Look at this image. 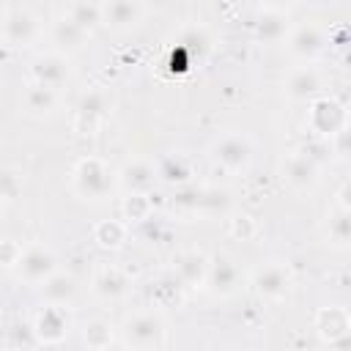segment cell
<instances>
[{
  "instance_id": "cell-1",
  "label": "cell",
  "mask_w": 351,
  "mask_h": 351,
  "mask_svg": "<svg viewBox=\"0 0 351 351\" xmlns=\"http://www.w3.org/2000/svg\"><path fill=\"white\" fill-rule=\"evenodd\" d=\"M71 192L88 203H104L115 189V170L101 156H82L71 167Z\"/></svg>"
},
{
  "instance_id": "cell-2",
  "label": "cell",
  "mask_w": 351,
  "mask_h": 351,
  "mask_svg": "<svg viewBox=\"0 0 351 351\" xmlns=\"http://www.w3.org/2000/svg\"><path fill=\"white\" fill-rule=\"evenodd\" d=\"M118 343L123 348H137V351L165 348L167 346V324H165L162 313H156V310L132 313L118 329Z\"/></svg>"
},
{
  "instance_id": "cell-3",
  "label": "cell",
  "mask_w": 351,
  "mask_h": 351,
  "mask_svg": "<svg viewBox=\"0 0 351 351\" xmlns=\"http://www.w3.org/2000/svg\"><path fill=\"white\" fill-rule=\"evenodd\" d=\"M252 156H255V143L244 132H225L208 145V159L230 176L247 173L252 165Z\"/></svg>"
},
{
  "instance_id": "cell-4",
  "label": "cell",
  "mask_w": 351,
  "mask_h": 351,
  "mask_svg": "<svg viewBox=\"0 0 351 351\" xmlns=\"http://www.w3.org/2000/svg\"><path fill=\"white\" fill-rule=\"evenodd\" d=\"M307 126L315 137L329 140L337 129L348 126V110L337 96L321 93V96L307 101Z\"/></svg>"
},
{
  "instance_id": "cell-5",
  "label": "cell",
  "mask_w": 351,
  "mask_h": 351,
  "mask_svg": "<svg viewBox=\"0 0 351 351\" xmlns=\"http://www.w3.org/2000/svg\"><path fill=\"white\" fill-rule=\"evenodd\" d=\"M282 41H285V49H288V55L293 60L315 63L329 47V33L324 27H318L315 22H302V25L288 27Z\"/></svg>"
},
{
  "instance_id": "cell-6",
  "label": "cell",
  "mask_w": 351,
  "mask_h": 351,
  "mask_svg": "<svg viewBox=\"0 0 351 351\" xmlns=\"http://www.w3.org/2000/svg\"><path fill=\"white\" fill-rule=\"evenodd\" d=\"M110 112H112V99L104 88L85 90L77 101V110H74V132L82 137L96 134L110 121Z\"/></svg>"
},
{
  "instance_id": "cell-7",
  "label": "cell",
  "mask_w": 351,
  "mask_h": 351,
  "mask_svg": "<svg viewBox=\"0 0 351 351\" xmlns=\"http://www.w3.org/2000/svg\"><path fill=\"white\" fill-rule=\"evenodd\" d=\"M55 269H58L55 250L49 244H44V241H33V244L22 247V255H19V261H16V266L11 271L25 285H41Z\"/></svg>"
},
{
  "instance_id": "cell-8",
  "label": "cell",
  "mask_w": 351,
  "mask_h": 351,
  "mask_svg": "<svg viewBox=\"0 0 351 351\" xmlns=\"http://www.w3.org/2000/svg\"><path fill=\"white\" fill-rule=\"evenodd\" d=\"M252 291L263 302H282L293 288V271L285 261H266L252 271Z\"/></svg>"
},
{
  "instance_id": "cell-9",
  "label": "cell",
  "mask_w": 351,
  "mask_h": 351,
  "mask_svg": "<svg viewBox=\"0 0 351 351\" xmlns=\"http://www.w3.org/2000/svg\"><path fill=\"white\" fill-rule=\"evenodd\" d=\"M313 329H315V335L324 346L343 348L351 340V313H348V307H343V304L318 307L315 318H313Z\"/></svg>"
},
{
  "instance_id": "cell-10",
  "label": "cell",
  "mask_w": 351,
  "mask_h": 351,
  "mask_svg": "<svg viewBox=\"0 0 351 351\" xmlns=\"http://www.w3.org/2000/svg\"><path fill=\"white\" fill-rule=\"evenodd\" d=\"M33 335L38 340V346H60L69 337L71 329V315L66 310V304H47L36 313V318L30 321Z\"/></svg>"
},
{
  "instance_id": "cell-11",
  "label": "cell",
  "mask_w": 351,
  "mask_h": 351,
  "mask_svg": "<svg viewBox=\"0 0 351 351\" xmlns=\"http://www.w3.org/2000/svg\"><path fill=\"white\" fill-rule=\"evenodd\" d=\"M41 36V22L30 8H8L0 22V38L5 47H27Z\"/></svg>"
},
{
  "instance_id": "cell-12",
  "label": "cell",
  "mask_w": 351,
  "mask_h": 351,
  "mask_svg": "<svg viewBox=\"0 0 351 351\" xmlns=\"http://www.w3.org/2000/svg\"><path fill=\"white\" fill-rule=\"evenodd\" d=\"M214 299H228L241 288V269L239 263L219 252L214 258H208V271H206V285H203Z\"/></svg>"
},
{
  "instance_id": "cell-13",
  "label": "cell",
  "mask_w": 351,
  "mask_h": 351,
  "mask_svg": "<svg viewBox=\"0 0 351 351\" xmlns=\"http://www.w3.org/2000/svg\"><path fill=\"white\" fill-rule=\"evenodd\" d=\"M30 80L38 82V85H47V88L60 90L71 80L69 55H63L58 49H47V52L33 55V60H30Z\"/></svg>"
},
{
  "instance_id": "cell-14",
  "label": "cell",
  "mask_w": 351,
  "mask_h": 351,
  "mask_svg": "<svg viewBox=\"0 0 351 351\" xmlns=\"http://www.w3.org/2000/svg\"><path fill=\"white\" fill-rule=\"evenodd\" d=\"M282 178H285V184L291 189H299V192L313 189L318 184V178H321V165L307 148L291 151L285 156V162H282Z\"/></svg>"
},
{
  "instance_id": "cell-15",
  "label": "cell",
  "mask_w": 351,
  "mask_h": 351,
  "mask_svg": "<svg viewBox=\"0 0 351 351\" xmlns=\"http://www.w3.org/2000/svg\"><path fill=\"white\" fill-rule=\"evenodd\" d=\"M101 8V25L112 33H129L134 30L145 16L143 0H99Z\"/></svg>"
},
{
  "instance_id": "cell-16",
  "label": "cell",
  "mask_w": 351,
  "mask_h": 351,
  "mask_svg": "<svg viewBox=\"0 0 351 351\" xmlns=\"http://www.w3.org/2000/svg\"><path fill=\"white\" fill-rule=\"evenodd\" d=\"M156 184H159L156 165L148 162V159L134 156V159L123 162V165L115 170V186L123 189V192H143V195H151Z\"/></svg>"
},
{
  "instance_id": "cell-17",
  "label": "cell",
  "mask_w": 351,
  "mask_h": 351,
  "mask_svg": "<svg viewBox=\"0 0 351 351\" xmlns=\"http://www.w3.org/2000/svg\"><path fill=\"white\" fill-rule=\"evenodd\" d=\"M282 90L291 101H310L324 93V77L313 63H299L285 74Z\"/></svg>"
},
{
  "instance_id": "cell-18",
  "label": "cell",
  "mask_w": 351,
  "mask_h": 351,
  "mask_svg": "<svg viewBox=\"0 0 351 351\" xmlns=\"http://www.w3.org/2000/svg\"><path fill=\"white\" fill-rule=\"evenodd\" d=\"M129 274L118 266V263H99L90 274V291L93 296H99L101 302H118L129 293Z\"/></svg>"
},
{
  "instance_id": "cell-19",
  "label": "cell",
  "mask_w": 351,
  "mask_h": 351,
  "mask_svg": "<svg viewBox=\"0 0 351 351\" xmlns=\"http://www.w3.org/2000/svg\"><path fill=\"white\" fill-rule=\"evenodd\" d=\"M170 271L176 274V280L186 288H203L206 285V271H208V255L203 250H181L173 255V266Z\"/></svg>"
},
{
  "instance_id": "cell-20",
  "label": "cell",
  "mask_w": 351,
  "mask_h": 351,
  "mask_svg": "<svg viewBox=\"0 0 351 351\" xmlns=\"http://www.w3.org/2000/svg\"><path fill=\"white\" fill-rule=\"evenodd\" d=\"M38 288V293H41V299L47 302V304H71L74 302V296H77V277L71 274V271H63V269H55L41 285H36Z\"/></svg>"
},
{
  "instance_id": "cell-21",
  "label": "cell",
  "mask_w": 351,
  "mask_h": 351,
  "mask_svg": "<svg viewBox=\"0 0 351 351\" xmlns=\"http://www.w3.org/2000/svg\"><path fill=\"white\" fill-rule=\"evenodd\" d=\"M49 38H52V44H55L58 52L71 55V52H80V49L88 44L90 36H88L82 27H77L66 14H60V16L52 22V27H49Z\"/></svg>"
},
{
  "instance_id": "cell-22",
  "label": "cell",
  "mask_w": 351,
  "mask_h": 351,
  "mask_svg": "<svg viewBox=\"0 0 351 351\" xmlns=\"http://www.w3.org/2000/svg\"><path fill=\"white\" fill-rule=\"evenodd\" d=\"M58 90L55 88H47V85H38V82H27V88H25V93H22V107H25V112L27 115H33V118H49V115H55V110H58Z\"/></svg>"
},
{
  "instance_id": "cell-23",
  "label": "cell",
  "mask_w": 351,
  "mask_h": 351,
  "mask_svg": "<svg viewBox=\"0 0 351 351\" xmlns=\"http://www.w3.org/2000/svg\"><path fill=\"white\" fill-rule=\"evenodd\" d=\"M90 239H93V244H96L99 250H104V252H118V250L126 244V239H129V225H126L123 219H101V222L93 225Z\"/></svg>"
},
{
  "instance_id": "cell-24",
  "label": "cell",
  "mask_w": 351,
  "mask_h": 351,
  "mask_svg": "<svg viewBox=\"0 0 351 351\" xmlns=\"http://www.w3.org/2000/svg\"><path fill=\"white\" fill-rule=\"evenodd\" d=\"M288 11H269L261 8L258 19H255V36L263 44H280L288 33Z\"/></svg>"
},
{
  "instance_id": "cell-25",
  "label": "cell",
  "mask_w": 351,
  "mask_h": 351,
  "mask_svg": "<svg viewBox=\"0 0 351 351\" xmlns=\"http://www.w3.org/2000/svg\"><path fill=\"white\" fill-rule=\"evenodd\" d=\"M156 176L162 184H170V186H184V184H192V162L184 156V154H167L156 162Z\"/></svg>"
},
{
  "instance_id": "cell-26",
  "label": "cell",
  "mask_w": 351,
  "mask_h": 351,
  "mask_svg": "<svg viewBox=\"0 0 351 351\" xmlns=\"http://www.w3.org/2000/svg\"><path fill=\"white\" fill-rule=\"evenodd\" d=\"M326 241L337 250H346L351 241V208L332 206L326 214Z\"/></svg>"
},
{
  "instance_id": "cell-27",
  "label": "cell",
  "mask_w": 351,
  "mask_h": 351,
  "mask_svg": "<svg viewBox=\"0 0 351 351\" xmlns=\"http://www.w3.org/2000/svg\"><path fill=\"white\" fill-rule=\"evenodd\" d=\"M77 27H82L88 36L96 33V27H101V8L99 0H71L63 11Z\"/></svg>"
},
{
  "instance_id": "cell-28",
  "label": "cell",
  "mask_w": 351,
  "mask_h": 351,
  "mask_svg": "<svg viewBox=\"0 0 351 351\" xmlns=\"http://www.w3.org/2000/svg\"><path fill=\"white\" fill-rule=\"evenodd\" d=\"M115 326L107 321V318H88L85 324H82V329H80V335H82V343L88 346V348H96V351H101V348H110L112 343H118V337H115Z\"/></svg>"
},
{
  "instance_id": "cell-29",
  "label": "cell",
  "mask_w": 351,
  "mask_h": 351,
  "mask_svg": "<svg viewBox=\"0 0 351 351\" xmlns=\"http://www.w3.org/2000/svg\"><path fill=\"white\" fill-rule=\"evenodd\" d=\"M121 214H123V222H126V225L148 222L151 214H154V200H151V195L126 192V197H123V203H121Z\"/></svg>"
},
{
  "instance_id": "cell-30",
  "label": "cell",
  "mask_w": 351,
  "mask_h": 351,
  "mask_svg": "<svg viewBox=\"0 0 351 351\" xmlns=\"http://www.w3.org/2000/svg\"><path fill=\"white\" fill-rule=\"evenodd\" d=\"M228 233L233 239H239V241H252L258 236V222L250 214H244V211L241 214H233L228 219Z\"/></svg>"
},
{
  "instance_id": "cell-31",
  "label": "cell",
  "mask_w": 351,
  "mask_h": 351,
  "mask_svg": "<svg viewBox=\"0 0 351 351\" xmlns=\"http://www.w3.org/2000/svg\"><path fill=\"white\" fill-rule=\"evenodd\" d=\"M22 195V176L14 167H0V197L3 203H11Z\"/></svg>"
},
{
  "instance_id": "cell-32",
  "label": "cell",
  "mask_w": 351,
  "mask_h": 351,
  "mask_svg": "<svg viewBox=\"0 0 351 351\" xmlns=\"http://www.w3.org/2000/svg\"><path fill=\"white\" fill-rule=\"evenodd\" d=\"M19 255H22V244L19 241H14V239H3L0 241V263L5 269H14L16 261H19Z\"/></svg>"
},
{
  "instance_id": "cell-33",
  "label": "cell",
  "mask_w": 351,
  "mask_h": 351,
  "mask_svg": "<svg viewBox=\"0 0 351 351\" xmlns=\"http://www.w3.org/2000/svg\"><path fill=\"white\" fill-rule=\"evenodd\" d=\"M329 148L337 154V159H348V126L337 129V132L329 137Z\"/></svg>"
},
{
  "instance_id": "cell-34",
  "label": "cell",
  "mask_w": 351,
  "mask_h": 351,
  "mask_svg": "<svg viewBox=\"0 0 351 351\" xmlns=\"http://www.w3.org/2000/svg\"><path fill=\"white\" fill-rule=\"evenodd\" d=\"M261 8H269V11H288L296 0H258Z\"/></svg>"
},
{
  "instance_id": "cell-35",
  "label": "cell",
  "mask_w": 351,
  "mask_h": 351,
  "mask_svg": "<svg viewBox=\"0 0 351 351\" xmlns=\"http://www.w3.org/2000/svg\"><path fill=\"white\" fill-rule=\"evenodd\" d=\"M335 206H346L348 208V184H343L340 189H337V203Z\"/></svg>"
},
{
  "instance_id": "cell-36",
  "label": "cell",
  "mask_w": 351,
  "mask_h": 351,
  "mask_svg": "<svg viewBox=\"0 0 351 351\" xmlns=\"http://www.w3.org/2000/svg\"><path fill=\"white\" fill-rule=\"evenodd\" d=\"M3 49H5V44H3V38H0V58H3Z\"/></svg>"
},
{
  "instance_id": "cell-37",
  "label": "cell",
  "mask_w": 351,
  "mask_h": 351,
  "mask_svg": "<svg viewBox=\"0 0 351 351\" xmlns=\"http://www.w3.org/2000/svg\"><path fill=\"white\" fill-rule=\"evenodd\" d=\"M3 14H5V8H3V5H0V22H3Z\"/></svg>"
},
{
  "instance_id": "cell-38",
  "label": "cell",
  "mask_w": 351,
  "mask_h": 351,
  "mask_svg": "<svg viewBox=\"0 0 351 351\" xmlns=\"http://www.w3.org/2000/svg\"><path fill=\"white\" fill-rule=\"evenodd\" d=\"M3 208H5V203H3V197H0V214H3Z\"/></svg>"
}]
</instances>
